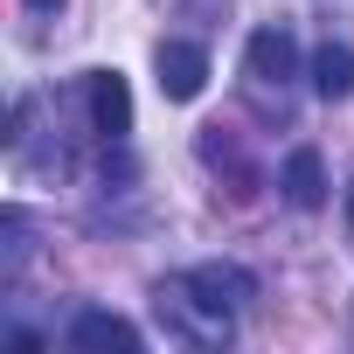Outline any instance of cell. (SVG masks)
<instances>
[{
  "label": "cell",
  "instance_id": "1",
  "mask_svg": "<svg viewBox=\"0 0 354 354\" xmlns=\"http://www.w3.org/2000/svg\"><path fill=\"white\" fill-rule=\"evenodd\" d=\"M202 84H209V49H195V42H160V97L188 104V97H202Z\"/></svg>",
  "mask_w": 354,
  "mask_h": 354
},
{
  "label": "cell",
  "instance_id": "2",
  "mask_svg": "<svg viewBox=\"0 0 354 354\" xmlns=\"http://www.w3.org/2000/svg\"><path fill=\"white\" fill-rule=\"evenodd\" d=\"M181 285H188V292H195L209 313H223V319H230V313H236V306L257 292V285H250V271H236V264H195Z\"/></svg>",
  "mask_w": 354,
  "mask_h": 354
},
{
  "label": "cell",
  "instance_id": "3",
  "mask_svg": "<svg viewBox=\"0 0 354 354\" xmlns=\"http://www.w3.org/2000/svg\"><path fill=\"white\" fill-rule=\"evenodd\" d=\"M91 125L104 139H125L132 132V91L118 70H91Z\"/></svg>",
  "mask_w": 354,
  "mask_h": 354
},
{
  "label": "cell",
  "instance_id": "4",
  "mask_svg": "<svg viewBox=\"0 0 354 354\" xmlns=\"http://www.w3.org/2000/svg\"><path fill=\"white\" fill-rule=\"evenodd\" d=\"M70 347H97V354H111V347H118V354H139L146 340H139V326H132V319H118V313H97V306H91V313H77Z\"/></svg>",
  "mask_w": 354,
  "mask_h": 354
},
{
  "label": "cell",
  "instance_id": "5",
  "mask_svg": "<svg viewBox=\"0 0 354 354\" xmlns=\"http://www.w3.org/2000/svg\"><path fill=\"white\" fill-rule=\"evenodd\" d=\"M285 202H292V209H319V202H326V167H319L313 146H299V153L285 160Z\"/></svg>",
  "mask_w": 354,
  "mask_h": 354
},
{
  "label": "cell",
  "instance_id": "6",
  "mask_svg": "<svg viewBox=\"0 0 354 354\" xmlns=\"http://www.w3.org/2000/svg\"><path fill=\"white\" fill-rule=\"evenodd\" d=\"M292 63H299V49H292L285 28H257V35H250V77L278 84V77H292Z\"/></svg>",
  "mask_w": 354,
  "mask_h": 354
},
{
  "label": "cell",
  "instance_id": "7",
  "mask_svg": "<svg viewBox=\"0 0 354 354\" xmlns=\"http://www.w3.org/2000/svg\"><path fill=\"white\" fill-rule=\"evenodd\" d=\"M313 91L333 104V97H354V49H340V42H326L319 56H313Z\"/></svg>",
  "mask_w": 354,
  "mask_h": 354
},
{
  "label": "cell",
  "instance_id": "8",
  "mask_svg": "<svg viewBox=\"0 0 354 354\" xmlns=\"http://www.w3.org/2000/svg\"><path fill=\"white\" fill-rule=\"evenodd\" d=\"M347 216H354V188H347Z\"/></svg>",
  "mask_w": 354,
  "mask_h": 354
},
{
  "label": "cell",
  "instance_id": "9",
  "mask_svg": "<svg viewBox=\"0 0 354 354\" xmlns=\"http://www.w3.org/2000/svg\"><path fill=\"white\" fill-rule=\"evenodd\" d=\"M35 8H56V0H35Z\"/></svg>",
  "mask_w": 354,
  "mask_h": 354
}]
</instances>
